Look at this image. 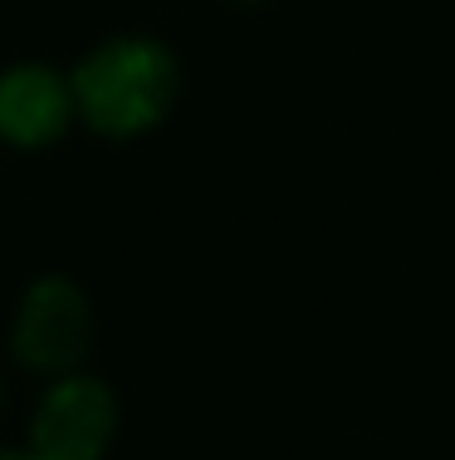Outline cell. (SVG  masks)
<instances>
[{
    "instance_id": "cell-1",
    "label": "cell",
    "mask_w": 455,
    "mask_h": 460,
    "mask_svg": "<svg viewBox=\"0 0 455 460\" xmlns=\"http://www.w3.org/2000/svg\"><path fill=\"white\" fill-rule=\"evenodd\" d=\"M171 93H177V64L162 45L147 40H118L103 45L74 79L83 118L99 133H143L162 113H167Z\"/></svg>"
},
{
    "instance_id": "cell-2",
    "label": "cell",
    "mask_w": 455,
    "mask_h": 460,
    "mask_svg": "<svg viewBox=\"0 0 455 460\" xmlns=\"http://www.w3.org/2000/svg\"><path fill=\"white\" fill-rule=\"evenodd\" d=\"M89 304L74 284L64 279H45L30 289L25 309L15 323V353L20 363L39 367V372H64L89 353Z\"/></svg>"
},
{
    "instance_id": "cell-3",
    "label": "cell",
    "mask_w": 455,
    "mask_h": 460,
    "mask_svg": "<svg viewBox=\"0 0 455 460\" xmlns=\"http://www.w3.org/2000/svg\"><path fill=\"white\" fill-rule=\"evenodd\" d=\"M113 436V397L103 382H64L35 416V460H99Z\"/></svg>"
},
{
    "instance_id": "cell-4",
    "label": "cell",
    "mask_w": 455,
    "mask_h": 460,
    "mask_svg": "<svg viewBox=\"0 0 455 460\" xmlns=\"http://www.w3.org/2000/svg\"><path fill=\"white\" fill-rule=\"evenodd\" d=\"M69 123V89L49 69H10L0 79V133L10 142H54Z\"/></svg>"
},
{
    "instance_id": "cell-5",
    "label": "cell",
    "mask_w": 455,
    "mask_h": 460,
    "mask_svg": "<svg viewBox=\"0 0 455 460\" xmlns=\"http://www.w3.org/2000/svg\"><path fill=\"white\" fill-rule=\"evenodd\" d=\"M0 460H25V456H5V451H0ZM30 460H35V456H30Z\"/></svg>"
}]
</instances>
